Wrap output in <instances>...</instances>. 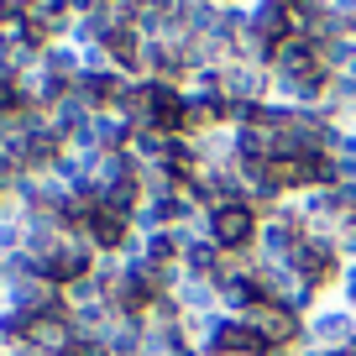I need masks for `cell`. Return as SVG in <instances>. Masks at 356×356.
Returning <instances> with one entry per match:
<instances>
[{
  "mask_svg": "<svg viewBox=\"0 0 356 356\" xmlns=\"http://www.w3.org/2000/svg\"><path fill=\"white\" fill-rule=\"evenodd\" d=\"M204 231H210V241L220 246V252H246V246H257V231H262V210H257L252 200L215 204V210L204 215Z\"/></svg>",
  "mask_w": 356,
  "mask_h": 356,
  "instance_id": "6da1fadb",
  "label": "cell"
},
{
  "mask_svg": "<svg viewBox=\"0 0 356 356\" xmlns=\"http://www.w3.org/2000/svg\"><path fill=\"white\" fill-rule=\"evenodd\" d=\"M304 341L320 346V351H341V346H356V314L346 309L335 293H325L309 314H304Z\"/></svg>",
  "mask_w": 356,
  "mask_h": 356,
  "instance_id": "7a4b0ae2",
  "label": "cell"
},
{
  "mask_svg": "<svg viewBox=\"0 0 356 356\" xmlns=\"http://www.w3.org/2000/svg\"><path fill=\"white\" fill-rule=\"evenodd\" d=\"M22 252H26V220H22V210L0 204V262H11Z\"/></svg>",
  "mask_w": 356,
  "mask_h": 356,
  "instance_id": "3957f363",
  "label": "cell"
},
{
  "mask_svg": "<svg viewBox=\"0 0 356 356\" xmlns=\"http://www.w3.org/2000/svg\"><path fill=\"white\" fill-rule=\"evenodd\" d=\"M330 293H335V299H341V304H346V309H351V314H356V262H346V273H341V283H335V289H330Z\"/></svg>",
  "mask_w": 356,
  "mask_h": 356,
  "instance_id": "277c9868",
  "label": "cell"
},
{
  "mask_svg": "<svg viewBox=\"0 0 356 356\" xmlns=\"http://www.w3.org/2000/svg\"><path fill=\"white\" fill-rule=\"evenodd\" d=\"M335 246H341V257H346V262H356V220H346V225H341Z\"/></svg>",
  "mask_w": 356,
  "mask_h": 356,
  "instance_id": "5b68a950",
  "label": "cell"
},
{
  "mask_svg": "<svg viewBox=\"0 0 356 356\" xmlns=\"http://www.w3.org/2000/svg\"><path fill=\"white\" fill-rule=\"evenodd\" d=\"M346 32H351V37H356V16H351V26H346Z\"/></svg>",
  "mask_w": 356,
  "mask_h": 356,
  "instance_id": "8992f818",
  "label": "cell"
},
{
  "mask_svg": "<svg viewBox=\"0 0 356 356\" xmlns=\"http://www.w3.org/2000/svg\"><path fill=\"white\" fill-rule=\"evenodd\" d=\"M225 356H241V351H225Z\"/></svg>",
  "mask_w": 356,
  "mask_h": 356,
  "instance_id": "52a82bcc",
  "label": "cell"
},
{
  "mask_svg": "<svg viewBox=\"0 0 356 356\" xmlns=\"http://www.w3.org/2000/svg\"><path fill=\"white\" fill-rule=\"evenodd\" d=\"M0 273H6V262H0Z\"/></svg>",
  "mask_w": 356,
  "mask_h": 356,
  "instance_id": "ba28073f",
  "label": "cell"
}]
</instances>
